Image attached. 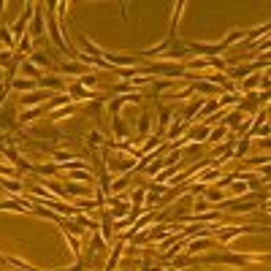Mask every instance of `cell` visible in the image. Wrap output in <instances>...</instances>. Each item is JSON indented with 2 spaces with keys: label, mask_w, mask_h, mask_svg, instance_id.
I'll return each instance as SVG.
<instances>
[{
  "label": "cell",
  "mask_w": 271,
  "mask_h": 271,
  "mask_svg": "<svg viewBox=\"0 0 271 271\" xmlns=\"http://www.w3.org/2000/svg\"><path fill=\"white\" fill-rule=\"evenodd\" d=\"M30 38H46L44 33V3H35V11H33V19H30V30H27Z\"/></svg>",
  "instance_id": "5"
},
{
  "label": "cell",
  "mask_w": 271,
  "mask_h": 271,
  "mask_svg": "<svg viewBox=\"0 0 271 271\" xmlns=\"http://www.w3.org/2000/svg\"><path fill=\"white\" fill-rule=\"evenodd\" d=\"M152 271H154V268H152Z\"/></svg>",
  "instance_id": "27"
},
{
  "label": "cell",
  "mask_w": 271,
  "mask_h": 271,
  "mask_svg": "<svg viewBox=\"0 0 271 271\" xmlns=\"http://www.w3.org/2000/svg\"><path fill=\"white\" fill-rule=\"evenodd\" d=\"M22 8H25V11L19 14V19H16V22L11 25V35L16 38V41H19V38H22V35H27V25H30V19H33L35 3H25Z\"/></svg>",
  "instance_id": "3"
},
{
  "label": "cell",
  "mask_w": 271,
  "mask_h": 271,
  "mask_svg": "<svg viewBox=\"0 0 271 271\" xmlns=\"http://www.w3.org/2000/svg\"><path fill=\"white\" fill-rule=\"evenodd\" d=\"M54 92H49V90H35V92H27V95H22L19 98V109H33V106H44L46 101L52 98Z\"/></svg>",
  "instance_id": "4"
},
{
  "label": "cell",
  "mask_w": 271,
  "mask_h": 271,
  "mask_svg": "<svg viewBox=\"0 0 271 271\" xmlns=\"http://www.w3.org/2000/svg\"><path fill=\"white\" fill-rule=\"evenodd\" d=\"M0 38H3V44L8 46V49H16V38L11 35V27H6V25H0Z\"/></svg>",
  "instance_id": "23"
},
{
  "label": "cell",
  "mask_w": 271,
  "mask_h": 271,
  "mask_svg": "<svg viewBox=\"0 0 271 271\" xmlns=\"http://www.w3.org/2000/svg\"><path fill=\"white\" fill-rule=\"evenodd\" d=\"M171 117H173V109H171V106H163V103H160V136H166L168 125H171Z\"/></svg>",
  "instance_id": "19"
},
{
  "label": "cell",
  "mask_w": 271,
  "mask_h": 271,
  "mask_svg": "<svg viewBox=\"0 0 271 271\" xmlns=\"http://www.w3.org/2000/svg\"><path fill=\"white\" fill-rule=\"evenodd\" d=\"M84 141H87V149H103L106 147V136L101 130H90V133H84Z\"/></svg>",
  "instance_id": "9"
},
{
  "label": "cell",
  "mask_w": 271,
  "mask_h": 271,
  "mask_svg": "<svg viewBox=\"0 0 271 271\" xmlns=\"http://www.w3.org/2000/svg\"><path fill=\"white\" fill-rule=\"evenodd\" d=\"M211 244H215V239H211V236H198V239H190V241H187V253H190V255L203 253V249H209Z\"/></svg>",
  "instance_id": "8"
},
{
  "label": "cell",
  "mask_w": 271,
  "mask_h": 271,
  "mask_svg": "<svg viewBox=\"0 0 271 271\" xmlns=\"http://www.w3.org/2000/svg\"><path fill=\"white\" fill-rule=\"evenodd\" d=\"M249 147H253V139H249V136H241V141L234 147L230 158H234V160H244V158H247V152H249Z\"/></svg>",
  "instance_id": "14"
},
{
  "label": "cell",
  "mask_w": 271,
  "mask_h": 271,
  "mask_svg": "<svg viewBox=\"0 0 271 271\" xmlns=\"http://www.w3.org/2000/svg\"><path fill=\"white\" fill-rule=\"evenodd\" d=\"M57 106H73V98H71V95H68V92H54L46 109L52 111V109H57Z\"/></svg>",
  "instance_id": "17"
},
{
  "label": "cell",
  "mask_w": 271,
  "mask_h": 271,
  "mask_svg": "<svg viewBox=\"0 0 271 271\" xmlns=\"http://www.w3.org/2000/svg\"><path fill=\"white\" fill-rule=\"evenodd\" d=\"M63 190H65V196H73V198H82V196H92V187L90 185H76V182H65L63 185Z\"/></svg>",
  "instance_id": "11"
},
{
  "label": "cell",
  "mask_w": 271,
  "mask_h": 271,
  "mask_svg": "<svg viewBox=\"0 0 271 271\" xmlns=\"http://www.w3.org/2000/svg\"><path fill=\"white\" fill-rule=\"evenodd\" d=\"M139 136L141 139L149 136V111H141V117H139Z\"/></svg>",
  "instance_id": "25"
},
{
  "label": "cell",
  "mask_w": 271,
  "mask_h": 271,
  "mask_svg": "<svg viewBox=\"0 0 271 271\" xmlns=\"http://www.w3.org/2000/svg\"><path fill=\"white\" fill-rule=\"evenodd\" d=\"M203 201L215 206V203H222V201H225V192H222L220 187H209V190H203Z\"/></svg>",
  "instance_id": "18"
},
{
  "label": "cell",
  "mask_w": 271,
  "mask_h": 271,
  "mask_svg": "<svg viewBox=\"0 0 271 271\" xmlns=\"http://www.w3.org/2000/svg\"><path fill=\"white\" fill-rule=\"evenodd\" d=\"M27 63H30V65H35L38 68V71H41V68H44V71H54V63H52V57H49V52H33L30 57H27Z\"/></svg>",
  "instance_id": "6"
},
{
  "label": "cell",
  "mask_w": 271,
  "mask_h": 271,
  "mask_svg": "<svg viewBox=\"0 0 271 271\" xmlns=\"http://www.w3.org/2000/svg\"><path fill=\"white\" fill-rule=\"evenodd\" d=\"M122 249H125V241L120 239L117 244L111 247V258L106 260V271H117V266H120V258H122Z\"/></svg>",
  "instance_id": "13"
},
{
  "label": "cell",
  "mask_w": 271,
  "mask_h": 271,
  "mask_svg": "<svg viewBox=\"0 0 271 271\" xmlns=\"http://www.w3.org/2000/svg\"><path fill=\"white\" fill-rule=\"evenodd\" d=\"M168 263H171V268H177V271H179V268L192 266V263H196V258H190V255H173Z\"/></svg>",
  "instance_id": "22"
},
{
  "label": "cell",
  "mask_w": 271,
  "mask_h": 271,
  "mask_svg": "<svg viewBox=\"0 0 271 271\" xmlns=\"http://www.w3.org/2000/svg\"><path fill=\"white\" fill-rule=\"evenodd\" d=\"M111 128H114V141H125L130 136V128H128V122L122 120V114H114L111 117Z\"/></svg>",
  "instance_id": "7"
},
{
  "label": "cell",
  "mask_w": 271,
  "mask_h": 271,
  "mask_svg": "<svg viewBox=\"0 0 271 271\" xmlns=\"http://www.w3.org/2000/svg\"><path fill=\"white\" fill-rule=\"evenodd\" d=\"M190 87H192V92H201V95H217V98H222V95H225V92L220 90V87L209 84V82H198V79L192 82Z\"/></svg>",
  "instance_id": "10"
},
{
  "label": "cell",
  "mask_w": 271,
  "mask_h": 271,
  "mask_svg": "<svg viewBox=\"0 0 271 271\" xmlns=\"http://www.w3.org/2000/svg\"><path fill=\"white\" fill-rule=\"evenodd\" d=\"M258 230H263V234H268L266 228H258V225H228V228H217L211 236H217L222 244H230L236 236H241V234H258Z\"/></svg>",
  "instance_id": "2"
},
{
  "label": "cell",
  "mask_w": 271,
  "mask_h": 271,
  "mask_svg": "<svg viewBox=\"0 0 271 271\" xmlns=\"http://www.w3.org/2000/svg\"><path fill=\"white\" fill-rule=\"evenodd\" d=\"M57 71H63V73H71V76H79V79H82V76H84V73H90L92 68H87L84 63H63L60 68H57Z\"/></svg>",
  "instance_id": "12"
},
{
  "label": "cell",
  "mask_w": 271,
  "mask_h": 271,
  "mask_svg": "<svg viewBox=\"0 0 271 271\" xmlns=\"http://www.w3.org/2000/svg\"><path fill=\"white\" fill-rule=\"evenodd\" d=\"M144 196H147V190H144V187L133 190V192H130V206H136V209H144Z\"/></svg>",
  "instance_id": "24"
},
{
  "label": "cell",
  "mask_w": 271,
  "mask_h": 271,
  "mask_svg": "<svg viewBox=\"0 0 271 271\" xmlns=\"http://www.w3.org/2000/svg\"><path fill=\"white\" fill-rule=\"evenodd\" d=\"M211 263H220V266H239L244 268L247 263H260V260H268V253H255V255H247V253H222V255H215V258H206Z\"/></svg>",
  "instance_id": "1"
},
{
  "label": "cell",
  "mask_w": 271,
  "mask_h": 271,
  "mask_svg": "<svg viewBox=\"0 0 271 271\" xmlns=\"http://www.w3.org/2000/svg\"><path fill=\"white\" fill-rule=\"evenodd\" d=\"M3 11H6V0H0V16H3Z\"/></svg>",
  "instance_id": "26"
},
{
  "label": "cell",
  "mask_w": 271,
  "mask_h": 271,
  "mask_svg": "<svg viewBox=\"0 0 271 271\" xmlns=\"http://www.w3.org/2000/svg\"><path fill=\"white\" fill-rule=\"evenodd\" d=\"M225 136H228V128H225V125H217V128H211V130H209L206 141L217 147V144H222V139H225Z\"/></svg>",
  "instance_id": "20"
},
{
  "label": "cell",
  "mask_w": 271,
  "mask_h": 271,
  "mask_svg": "<svg viewBox=\"0 0 271 271\" xmlns=\"http://www.w3.org/2000/svg\"><path fill=\"white\" fill-rule=\"evenodd\" d=\"M11 87H14V90H19L22 95H27V92H35L38 90V82H33V79H14Z\"/></svg>",
  "instance_id": "16"
},
{
  "label": "cell",
  "mask_w": 271,
  "mask_h": 271,
  "mask_svg": "<svg viewBox=\"0 0 271 271\" xmlns=\"http://www.w3.org/2000/svg\"><path fill=\"white\" fill-rule=\"evenodd\" d=\"M44 109H46V106H33V109H22V114H19V122H22V125H30L33 120L41 117Z\"/></svg>",
  "instance_id": "15"
},
{
  "label": "cell",
  "mask_w": 271,
  "mask_h": 271,
  "mask_svg": "<svg viewBox=\"0 0 271 271\" xmlns=\"http://www.w3.org/2000/svg\"><path fill=\"white\" fill-rule=\"evenodd\" d=\"M217 111H220V103H217V101H203V106L198 109L201 120H209L211 114H217Z\"/></svg>",
  "instance_id": "21"
}]
</instances>
